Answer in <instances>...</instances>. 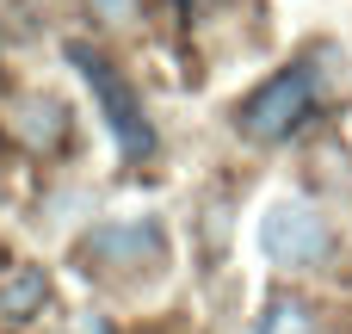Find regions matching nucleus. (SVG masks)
Segmentation results:
<instances>
[{
	"mask_svg": "<svg viewBox=\"0 0 352 334\" xmlns=\"http://www.w3.org/2000/svg\"><path fill=\"white\" fill-rule=\"evenodd\" d=\"M68 62L80 68V81L93 87V105H99V118H105V130L118 136V155L124 161H142V155H155V130H148V112H142V99H136V87L111 68V56H99L93 43H68Z\"/></svg>",
	"mask_w": 352,
	"mask_h": 334,
	"instance_id": "obj_1",
	"label": "nucleus"
},
{
	"mask_svg": "<svg viewBox=\"0 0 352 334\" xmlns=\"http://www.w3.org/2000/svg\"><path fill=\"white\" fill-rule=\"evenodd\" d=\"M316 105V87H309V68H278L272 81H260L241 105H235V124L254 136V143H278L291 136Z\"/></svg>",
	"mask_w": 352,
	"mask_h": 334,
	"instance_id": "obj_2",
	"label": "nucleus"
},
{
	"mask_svg": "<svg viewBox=\"0 0 352 334\" xmlns=\"http://www.w3.org/2000/svg\"><path fill=\"white\" fill-rule=\"evenodd\" d=\"M260 248H266V260L272 267H322L328 260V248H334V236H328V217L316 211V205H297V198H285V205H272L266 217H260Z\"/></svg>",
	"mask_w": 352,
	"mask_h": 334,
	"instance_id": "obj_3",
	"label": "nucleus"
},
{
	"mask_svg": "<svg viewBox=\"0 0 352 334\" xmlns=\"http://www.w3.org/2000/svg\"><path fill=\"white\" fill-rule=\"evenodd\" d=\"M161 248H167L161 223L136 217V223H99V229L80 242V260H87V273H93V267H105V273H124V267L161 260Z\"/></svg>",
	"mask_w": 352,
	"mask_h": 334,
	"instance_id": "obj_4",
	"label": "nucleus"
},
{
	"mask_svg": "<svg viewBox=\"0 0 352 334\" xmlns=\"http://www.w3.org/2000/svg\"><path fill=\"white\" fill-rule=\"evenodd\" d=\"M50 310V273L37 267V260H12L6 273H0V322L6 328H25V322H37Z\"/></svg>",
	"mask_w": 352,
	"mask_h": 334,
	"instance_id": "obj_5",
	"label": "nucleus"
},
{
	"mask_svg": "<svg viewBox=\"0 0 352 334\" xmlns=\"http://www.w3.org/2000/svg\"><path fill=\"white\" fill-rule=\"evenodd\" d=\"M12 124H19V136H25L37 155H56V149L68 143V105L50 99V93H25V99L12 105Z\"/></svg>",
	"mask_w": 352,
	"mask_h": 334,
	"instance_id": "obj_6",
	"label": "nucleus"
},
{
	"mask_svg": "<svg viewBox=\"0 0 352 334\" xmlns=\"http://www.w3.org/2000/svg\"><path fill=\"white\" fill-rule=\"evenodd\" d=\"M260 334H316L309 304H303V298H272L266 316H260Z\"/></svg>",
	"mask_w": 352,
	"mask_h": 334,
	"instance_id": "obj_7",
	"label": "nucleus"
},
{
	"mask_svg": "<svg viewBox=\"0 0 352 334\" xmlns=\"http://www.w3.org/2000/svg\"><path fill=\"white\" fill-rule=\"evenodd\" d=\"M93 6V19H105V25H130L136 12H142V0H87Z\"/></svg>",
	"mask_w": 352,
	"mask_h": 334,
	"instance_id": "obj_8",
	"label": "nucleus"
}]
</instances>
